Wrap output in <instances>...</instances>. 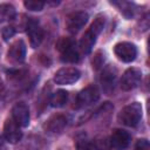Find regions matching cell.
Returning a JSON list of instances; mask_svg holds the SVG:
<instances>
[{"label":"cell","mask_w":150,"mask_h":150,"mask_svg":"<svg viewBox=\"0 0 150 150\" xmlns=\"http://www.w3.org/2000/svg\"><path fill=\"white\" fill-rule=\"evenodd\" d=\"M104 23H105L104 16L103 15H98L94 20V22L90 25L88 30L83 34V36H82V39L80 41V47H81L83 53H89L91 50L93 46L96 42V38L98 36V34L102 32V29L104 27Z\"/></svg>","instance_id":"cell-1"},{"label":"cell","mask_w":150,"mask_h":150,"mask_svg":"<svg viewBox=\"0 0 150 150\" xmlns=\"http://www.w3.org/2000/svg\"><path fill=\"white\" fill-rule=\"evenodd\" d=\"M26 56V45L22 40L14 41L7 53V59L13 63H21L25 61Z\"/></svg>","instance_id":"cell-10"},{"label":"cell","mask_w":150,"mask_h":150,"mask_svg":"<svg viewBox=\"0 0 150 150\" xmlns=\"http://www.w3.org/2000/svg\"><path fill=\"white\" fill-rule=\"evenodd\" d=\"M27 34H28V38H29L30 46L33 48H36L41 43V41L43 39V30L40 28V26L36 22V20H29L28 21Z\"/></svg>","instance_id":"cell-12"},{"label":"cell","mask_w":150,"mask_h":150,"mask_svg":"<svg viewBox=\"0 0 150 150\" xmlns=\"http://www.w3.org/2000/svg\"><path fill=\"white\" fill-rule=\"evenodd\" d=\"M115 79H116V75H115V73L110 68H108V69H105L103 71L102 76H101V83H102V88H103L105 94L110 95L114 91Z\"/></svg>","instance_id":"cell-15"},{"label":"cell","mask_w":150,"mask_h":150,"mask_svg":"<svg viewBox=\"0 0 150 150\" xmlns=\"http://www.w3.org/2000/svg\"><path fill=\"white\" fill-rule=\"evenodd\" d=\"M130 143V135L122 129H115L110 136V144L116 149H125Z\"/></svg>","instance_id":"cell-13"},{"label":"cell","mask_w":150,"mask_h":150,"mask_svg":"<svg viewBox=\"0 0 150 150\" xmlns=\"http://www.w3.org/2000/svg\"><path fill=\"white\" fill-rule=\"evenodd\" d=\"M115 55L123 62H131L137 56V48L131 42H120L115 45Z\"/></svg>","instance_id":"cell-6"},{"label":"cell","mask_w":150,"mask_h":150,"mask_svg":"<svg viewBox=\"0 0 150 150\" xmlns=\"http://www.w3.org/2000/svg\"><path fill=\"white\" fill-rule=\"evenodd\" d=\"M98 97H100L98 89L95 86H88L87 88H84L83 90H81L77 94L74 108L75 109H82L87 105L95 103L98 100Z\"/></svg>","instance_id":"cell-3"},{"label":"cell","mask_w":150,"mask_h":150,"mask_svg":"<svg viewBox=\"0 0 150 150\" xmlns=\"http://www.w3.org/2000/svg\"><path fill=\"white\" fill-rule=\"evenodd\" d=\"M66 125H67V117L63 116V115L57 114V115L52 116L47 121L46 128H47V130L49 132L55 134V132H61L66 128Z\"/></svg>","instance_id":"cell-14"},{"label":"cell","mask_w":150,"mask_h":150,"mask_svg":"<svg viewBox=\"0 0 150 150\" xmlns=\"http://www.w3.org/2000/svg\"><path fill=\"white\" fill-rule=\"evenodd\" d=\"M57 48L61 52V60L67 63H75L79 61V54L74 48V41L68 38H62L57 42Z\"/></svg>","instance_id":"cell-4"},{"label":"cell","mask_w":150,"mask_h":150,"mask_svg":"<svg viewBox=\"0 0 150 150\" xmlns=\"http://www.w3.org/2000/svg\"><path fill=\"white\" fill-rule=\"evenodd\" d=\"M4 135H5V138L7 142L14 144L16 142H19L22 137V132L19 128V125L12 120V118H8L6 122H5V125H4Z\"/></svg>","instance_id":"cell-11"},{"label":"cell","mask_w":150,"mask_h":150,"mask_svg":"<svg viewBox=\"0 0 150 150\" xmlns=\"http://www.w3.org/2000/svg\"><path fill=\"white\" fill-rule=\"evenodd\" d=\"M77 150H101V146L93 141H82L79 143Z\"/></svg>","instance_id":"cell-18"},{"label":"cell","mask_w":150,"mask_h":150,"mask_svg":"<svg viewBox=\"0 0 150 150\" xmlns=\"http://www.w3.org/2000/svg\"><path fill=\"white\" fill-rule=\"evenodd\" d=\"M25 7L29 11H41L45 6V2L42 1H35V0H27L23 2Z\"/></svg>","instance_id":"cell-19"},{"label":"cell","mask_w":150,"mask_h":150,"mask_svg":"<svg viewBox=\"0 0 150 150\" xmlns=\"http://www.w3.org/2000/svg\"><path fill=\"white\" fill-rule=\"evenodd\" d=\"M15 16V8L11 4L0 5V23L13 20Z\"/></svg>","instance_id":"cell-17"},{"label":"cell","mask_w":150,"mask_h":150,"mask_svg":"<svg viewBox=\"0 0 150 150\" xmlns=\"http://www.w3.org/2000/svg\"><path fill=\"white\" fill-rule=\"evenodd\" d=\"M12 120L19 127H27L29 124V109L23 102H19L13 107Z\"/></svg>","instance_id":"cell-9"},{"label":"cell","mask_w":150,"mask_h":150,"mask_svg":"<svg viewBox=\"0 0 150 150\" xmlns=\"http://www.w3.org/2000/svg\"><path fill=\"white\" fill-rule=\"evenodd\" d=\"M0 52H1V50H0Z\"/></svg>","instance_id":"cell-24"},{"label":"cell","mask_w":150,"mask_h":150,"mask_svg":"<svg viewBox=\"0 0 150 150\" xmlns=\"http://www.w3.org/2000/svg\"><path fill=\"white\" fill-rule=\"evenodd\" d=\"M88 21V14L86 12H74L67 16L66 26L70 33H77Z\"/></svg>","instance_id":"cell-8"},{"label":"cell","mask_w":150,"mask_h":150,"mask_svg":"<svg viewBox=\"0 0 150 150\" xmlns=\"http://www.w3.org/2000/svg\"><path fill=\"white\" fill-rule=\"evenodd\" d=\"M135 150H150L149 142L146 139H138L135 146Z\"/></svg>","instance_id":"cell-20"},{"label":"cell","mask_w":150,"mask_h":150,"mask_svg":"<svg viewBox=\"0 0 150 150\" xmlns=\"http://www.w3.org/2000/svg\"><path fill=\"white\" fill-rule=\"evenodd\" d=\"M67 101H68V93L66 90L59 89L52 95L50 105L54 107V108H61L67 103Z\"/></svg>","instance_id":"cell-16"},{"label":"cell","mask_w":150,"mask_h":150,"mask_svg":"<svg viewBox=\"0 0 150 150\" xmlns=\"http://www.w3.org/2000/svg\"><path fill=\"white\" fill-rule=\"evenodd\" d=\"M80 70L73 67H64L59 69L54 75V81L57 84H73L80 79Z\"/></svg>","instance_id":"cell-5"},{"label":"cell","mask_w":150,"mask_h":150,"mask_svg":"<svg viewBox=\"0 0 150 150\" xmlns=\"http://www.w3.org/2000/svg\"><path fill=\"white\" fill-rule=\"evenodd\" d=\"M1 90H2V83H1V81H0V93H1Z\"/></svg>","instance_id":"cell-23"},{"label":"cell","mask_w":150,"mask_h":150,"mask_svg":"<svg viewBox=\"0 0 150 150\" xmlns=\"http://www.w3.org/2000/svg\"><path fill=\"white\" fill-rule=\"evenodd\" d=\"M14 33H15V30L13 27H5L2 29V36L5 40H8L9 38H12L14 35Z\"/></svg>","instance_id":"cell-21"},{"label":"cell","mask_w":150,"mask_h":150,"mask_svg":"<svg viewBox=\"0 0 150 150\" xmlns=\"http://www.w3.org/2000/svg\"><path fill=\"white\" fill-rule=\"evenodd\" d=\"M4 148V141H2V137L0 136V150Z\"/></svg>","instance_id":"cell-22"},{"label":"cell","mask_w":150,"mask_h":150,"mask_svg":"<svg viewBox=\"0 0 150 150\" xmlns=\"http://www.w3.org/2000/svg\"><path fill=\"white\" fill-rule=\"evenodd\" d=\"M142 79V71L138 68H129L124 71L121 79V88L125 91L136 88Z\"/></svg>","instance_id":"cell-7"},{"label":"cell","mask_w":150,"mask_h":150,"mask_svg":"<svg viewBox=\"0 0 150 150\" xmlns=\"http://www.w3.org/2000/svg\"><path fill=\"white\" fill-rule=\"evenodd\" d=\"M142 118V105L134 102L124 107L118 114V121L128 127H136Z\"/></svg>","instance_id":"cell-2"}]
</instances>
